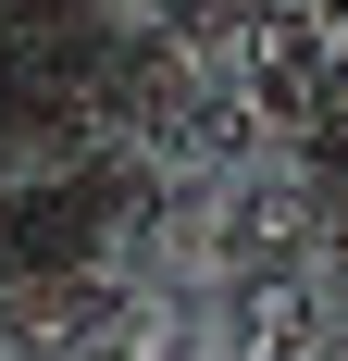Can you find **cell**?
I'll return each mask as SVG.
<instances>
[{"mask_svg": "<svg viewBox=\"0 0 348 361\" xmlns=\"http://www.w3.org/2000/svg\"><path fill=\"white\" fill-rule=\"evenodd\" d=\"M237 336H249V361H323V312H311L299 274H261L237 299Z\"/></svg>", "mask_w": 348, "mask_h": 361, "instance_id": "cell-1", "label": "cell"}]
</instances>
